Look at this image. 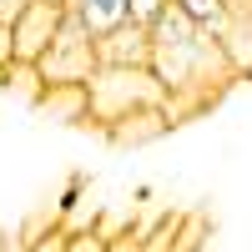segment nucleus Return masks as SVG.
<instances>
[{
  "mask_svg": "<svg viewBox=\"0 0 252 252\" xmlns=\"http://www.w3.org/2000/svg\"><path fill=\"white\" fill-rule=\"evenodd\" d=\"M66 5H76V10H81V20H86L96 35L126 20V0H66Z\"/></svg>",
  "mask_w": 252,
  "mask_h": 252,
  "instance_id": "nucleus-9",
  "label": "nucleus"
},
{
  "mask_svg": "<svg viewBox=\"0 0 252 252\" xmlns=\"http://www.w3.org/2000/svg\"><path fill=\"white\" fill-rule=\"evenodd\" d=\"M15 61V40H10V26H0V71Z\"/></svg>",
  "mask_w": 252,
  "mask_h": 252,
  "instance_id": "nucleus-16",
  "label": "nucleus"
},
{
  "mask_svg": "<svg viewBox=\"0 0 252 252\" xmlns=\"http://www.w3.org/2000/svg\"><path fill=\"white\" fill-rule=\"evenodd\" d=\"M161 131H172V116H166V111L157 106V111H136V116L116 121L106 136H111L116 146H141V141H157Z\"/></svg>",
  "mask_w": 252,
  "mask_h": 252,
  "instance_id": "nucleus-7",
  "label": "nucleus"
},
{
  "mask_svg": "<svg viewBox=\"0 0 252 252\" xmlns=\"http://www.w3.org/2000/svg\"><path fill=\"white\" fill-rule=\"evenodd\" d=\"M177 5L192 15L207 35H217V40L227 35V26H232V0H177Z\"/></svg>",
  "mask_w": 252,
  "mask_h": 252,
  "instance_id": "nucleus-8",
  "label": "nucleus"
},
{
  "mask_svg": "<svg viewBox=\"0 0 252 252\" xmlns=\"http://www.w3.org/2000/svg\"><path fill=\"white\" fill-rule=\"evenodd\" d=\"M26 252H66V227H61V222H51L46 232H35V237L26 242Z\"/></svg>",
  "mask_w": 252,
  "mask_h": 252,
  "instance_id": "nucleus-13",
  "label": "nucleus"
},
{
  "mask_svg": "<svg viewBox=\"0 0 252 252\" xmlns=\"http://www.w3.org/2000/svg\"><path fill=\"white\" fill-rule=\"evenodd\" d=\"M96 61L101 66H152V26L121 20V26L96 35Z\"/></svg>",
  "mask_w": 252,
  "mask_h": 252,
  "instance_id": "nucleus-5",
  "label": "nucleus"
},
{
  "mask_svg": "<svg viewBox=\"0 0 252 252\" xmlns=\"http://www.w3.org/2000/svg\"><path fill=\"white\" fill-rule=\"evenodd\" d=\"M5 91L26 96L31 106H35V101H40V91H46V81H40V71L31 66V61H10V71H5Z\"/></svg>",
  "mask_w": 252,
  "mask_h": 252,
  "instance_id": "nucleus-10",
  "label": "nucleus"
},
{
  "mask_svg": "<svg viewBox=\"0 0 252 252\" xmlns=\"http://www.w3.org/2000/svg\"><path fill=\"white\" fill-rule=\"evenodd\" d=\"M26 5L31 0H0V26H15V20L26 15Z\"/></svg>",
  "mask_w": 252,
  "mask_h": 252,
  "instance_id": "nucleus-15",
  "label": "nucleus"
},
{
  "mask_svg": "<svg viewBox=\"0 0 252 252\" xmlns=\"http://www.w3.org/2000/svg\"><path fill=\"white\" fill-rule=\"evenodd\" d=\"M35 71L46 86H66V81H91L101 71L96 61V31L81 20L76 5H66V15H61V31L51 40V51L35 61Z\"/></svg>",
  "mask_w": 252,
  "mask_h": 252,
  "instance_id": "nucleus-3",
  "label": "nucleus"
},
{
  "mask_svg": "<svg viewBox=\"0 0 252 252\" xmlns=\"http://www.w3.org/2000/svg\"><path fill=\"white\" fill-rule=\"evenodd\" d=\"M152 76L166 86V116H187L207 106L227 81H237V66L217 35H207L177 0L161 10V20L152 26Z\"/></svg>",
  "mask_w": 252,
  "mask_h": 252,
  "instance_id": "nucleus-1",
  "label": "nucleus"
},
{
  "mask_svg": "<svg viewBox=\"0 0 252 252\" xmlns=\"http://www.w3.org/2000/svg\"><path fill=\"white\" fill-rule=\"evenodd\" d=\"M61 5H66V0H61Z\"/></svg>",
  "mask_w": 252,
  "mask_h": 252,
  "instance_id": "nucleus-17",
  "label": "nucleus"
},
{
  "mask_svg": "<svg viewBox=\"0 0 252 252\" xmlns=\"http://www.w3.org/2000/svg\"><path fill=\"white\" fill-rule=\"evenodd\" d=\"M91 126L111 131L116 121L136 116V111H166V86L152 76V66H101L91 81Z\"/></svg>",
  "mask_w": 252,
  "mask_h": 252,
  "instance_id": "nucleus-2",
  "label": "nucleus"
},
{
  "mask_svg": "<svg viewBox=\"0 0 252 252\" xmlns=\"http://www.w3.org/2000/svg\"><path fill=\"white\" fill-rule=\"evenodd\" d=\"M106 252H141V232H106Z\"/></svg>",
  "mask_w": 252,
  "mask_h": 252,
  "instance_id": "nucleus-14",
  "label": "nucleus"
},
{
  "mask_svg": "<svg viewBox=\"0 0 252 252\" xmlns=\"http://www.w3.org/2000/svg\"><path fill=\"white\" fill-rule=\"evenodd\" d=\"M166 5H172V0H126V20H136V26H157Z\"/></svg>",
  "mask_w": 252,
  "mask_h": 252,
  "instance_id": "nucleus-12",
  "label": "nucleus"
},
{
  "mask_svg": "<svg viewBox=\"0 0 252 252\" xmlns=\"http://www.w3.org/2000/svg\"><path fill=\"white\" fill-rule=\"evenodd\" d=\"M66 252H106V232L101 227H76V232H66Z\"/></svg>",
  "mask_w": 252,
  "mask_h": 252,
  "instance_id": "nucleus-11",
  "label": "nucleus"
},
{
  "mask_svg": "<svg viewBox=\"0 0 252 252\" xmlns=\"http://www.w3.org/2000/svg\"><path fill=\"white\" fill-rule=\"evenodd\" d=\"M40 116L51 121H66V126H91V91L86 81H66V86H46L35 101Z\"/></svg>",
  "mask_w": 252,
  "mask_h": 252,
  "instance_id": "nucleus-6",
  "label": "nucleus"
},
{
  "mask_svg": "<svg viewBox=\"0 0 252 252\" xmlns=\"http://www.w3.org/2000/svg\"><path fill=\"white\" fill-rule=\"evenodd\" d=\"M61 15H66V5L61 0H31L26 5V15L10 26V40H15V61H35L51 51V40H56V31H61Z\"/></svg>",
  "mask_w": 252,
  "mask_h": 252,
  "instance_id": "nucleus-4",
  "label": "nucleus"
}]
</instances>
